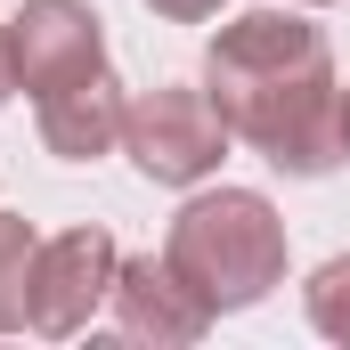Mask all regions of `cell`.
I'll list each match as a JSON object with an SVG mask.
<instances>
[{
    "label": "cell",
    "mask_w": 350,
    "mask_h": 350,
    "mask_svg": "<svg viewBox=\"0 0 350 350\" xmlns=\"http://www.w3.org/2000/svg\"><path fill=\"white\" fill-rule=\"evenodd\" d=\"M204 98L220 106V122L245 147H261V163H277L293 179H318L350 155L342 147V82H334L326 33L285 16V8H253V16L212 33Z\"/></svg>",
    "instance_id": "cell-1"
},
{
    "label": "cell",
    "mask_w": 350,
    "mask_h": 350,
    "mask_svg": "<svg viewBox=\"0 0 350 350\" xmlns=\"http://www.w3.org/2000/svg\"><path fill=\"white\" fill-rule=\"evenodd\" d=\"M163 261L172 277L220 318V310H253L269 285L285 277V220L269 212V196L253 187H212V196H187L163 237Z\"/></svg>",
    "instance_id": "cell-2"
},
{
    "label": "cell",
    "mask_w": 350,
    "mask_h": 350,
    "mask_svg": "<svg viewBox=\"0 0 350 350\" xmlns=\"http://www.w3.org/2000/svg\"><path fill=\"white\" fill-rule=\"evenodd\" d=\"M122 155L155 187H196L204 172H220L228 122L204 90H139L131 114H122Z\"/></svg>",
    "instance_id": "cell-3"
},
{
    "label": "cell",
    "mask_w": 350,
    "mask_h": 350,
    "mask_svg": "<svg viewBox=\"0 0 350 350\" xmlns=\"http://www.w3.org/2000/svg\"><path fill=\"white\" fill-rule=\"evenodd\" d=\"M114 237L106 228H66V237H41L33 253V301H25V326L33 334H82L98 318V301H114Z\"/></svg>",
    "instance_id": "cell-4"
},
{
    "label": "cell",
    "mask_w": 350,
    "mask_h": 350,
    "mask_svg": "<svg viewBox=\"0 0 350 350\" xmlns=\"http://www.w3.org/2000/svg\"><path fill=\"white\" fill-rule=\"evenodd\" d=\"M8 66H16V90H33V98L98 74L106 66L98 8L90 0H25V16H8Z\"/></svg>",
    "instance_id": "cell-5"
},
{
    "label": "cell",
    "mask_w": 350,
    "mask_h": 350,
    "mask_svg": "<svg viewBox=\"0 0 350 350\" xmlns=\"http://www.w3.org/2000/svg\"><path fill=\"white\" fill-rule=\"evenodd\" d=\"M114 326H122L131 342L179 350V342H196V334L212 326V310L172 277V261H122L114 269Z\"/></svg>",
    "instance_id": "cell-6"
},
{
    "label": "cell",
    "mask_w": 350,
    "mask_h": 350,
    "mask_svg": "<svg viewBox=\"0 0 350 350\" xmlns=\"http://www.w3.org/2000/svg\"><path fill=\"white\" fill-rule=\"evenodd\" d=\"M122 114H131V98L98 66V74H82V82H66V90L41 98V147L66 155V163H98V155L122 147Z\"/></svg>",
    "instance_id": "cell-7"
},
{
    "label": "cell",
    "mask_w": 350,
    "mask_h": 350,
    "mask_svg": "<svg viewBox=\"0 0 350 350\" xmlns=\"http://www.w3.org/2000/svg\"><path fill=\"white\" fill-rule=\"evenodd\" d=\"M33 253H41L33 220H25V212H0V334L25 326V301H33Z\"/></svg>",
    "instance_id": "cell-8"
},
{
    "label": "cell",
    "mask_w": 350,
    "mask_h": 350,
    "mask_svg": "<svg viewBox=\"0 0 350 350\" xmlns=\"http://www.w3.org/2000/svg\"><path fill=\"white\" fill-rule=\"evenodd\" d=\"M310 326L326 342H350V253H334V261L310 277Z\"/></svg>",
    "instance_id": "cell-9"
},
{
    "label": "cell",
    "mask_w": 350,
    "mask_h": 350,
    "mask_svg": "<svg viewBox=\"0 0 350 350\" xmlns=\"http://www.w3.org/2000/svg\"><path fill=\"white\" fill-rule=\"evenodd\" d=\"M155 16H172V25H204V16H220V0H147Z\"/></svg>",
    "instance_id": "cell-10"
},
{
    "label": "cell",
    "mask_w": 350,
    "mask_h": 350,
    "mask_svg": "<svg viewBox=\"0 0 350 350\" xmlns=\"http://www.w3.org/2000/svg\"><path fill=\"white\" fill-rule=\"evenodd\" d=\"M16 90V66H8V25H0V98Z\"/></svg>",
    "instance_id": "cell-11"
},
{
    "label": "cell",
    "mask_w": 350,
    "mask_h": 350,
    "mask_svg": "<svg viewBox=\"0 0 350 350\" xmlns=\"http://www.w3.org/2000/svg\"><path fill=\"white\" fill-rule=\"evenodd\" d=\"M342 147H350V90H342Z\"/></svg>",
    "instance_id": "cell-12"
}]
</instances>
